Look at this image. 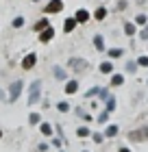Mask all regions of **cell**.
Listing matches in <instances>:
<instances>
[{
	"label": "cell",
	"mask_w": 148,
	"mask_h": 152,
	"mask_svg": "<svg viewBox=\"0 0 148 152\" xmlns=\"http://www.w3.org/2000/svg\"><path fill=\"white\" fill-rule=\"evenodd\" d=\"M87 67H89V63L83 57H72L68 61V70L70 72H74L76 76H81V74H85L87 72Z\"/></svg>",
	"instance_id": "1"
},
{
	"label": "cell",
	"mask_w": 148,
	"mask_h": 152,
	"mask_svg": "<svg viewBox=\"0 0 148 152\" xmlns=\"http://www.w3.org/2000/svg\"><path fill=\"white\" fill-rule=\"evenodd\" d=\"M41 98V80H33L29 85V107H35Z\"/></svg>",
	"instance_id": "2"
},
{
	"label": "cell",
	"mask_w": 148,
	"mask_h": 152,
	"mask_svg": "<svg viewBox=\"0 0 148 152\" xmlns=\"http://www.w3.org/2000/svg\"><path fill=\"white\" fill-rule=\"evenodd\" d=\"M63 9H66V2H63V0H48L44 4V15H57Z\"/></svg>",
	"instance_id": "3"
},
{
	"label": "cell",
	"mask_w": 148,
	"mask_h": 152,
	"mask_svg": "<svg viewBox=\"0 0 148 152\" xmlns=\"http://www.w3.org/2000/svg\"><path fill=\"white\" fill-rule=\"evenodd\" d=\"M37 61H39L37 52H29V54H24V57H22V63H20V67H22V72H31V70H35Z\"/></svg>",
	"instance_id": "4"
},
{
	"label": "cell",
	"mask_w": 148,
	"mask_h": 152,
	"mask_svg": "<svg viewBox=\"0 0 148 152\" xmlns=\"http://www.w3.org/2000/svg\"><path fill=\"white\" fill-rule=\"evenodd\" d=\"M22 89H24V80H13L11 85H9V96H7V100L15 102L20 98V94H22Z\"/></svg>",
	"instance_id": "5"
},
{
	"label": "cell",
	"mask_w": 148,
	"mask_h": 152,
	"mask_svg": "<svg viewBox=\"0 0 148 152\" xmlns=\"http://www.w3.org/2000/svg\"><path fill=\"white\" fill-rule=\"evenodd\" d=\"M148 139V126L144 124V126H139V128H135V130H129V141H146Z\"/></svg>",
	"instance_id": "6"
},
{
	"label": "cell",
	"mask_w": 148,
	"mask_h": 152,
	"mask_svg": "<svg viewBox=\"0 0 148 152\" xmlns=\"http://www.w3.org/2000/svg\"><path fill=\"white\" fill-rule=\"evenodd\" d=\"M79 89H81V80L79 78H68L66 83H63V91H66V96L79 94Z\"/></svg>",
	"instance_id": "7"
},
{
	"label": "cell",
	"mask_w": 148,
	"mask_h": 152,
	"mask_svg": "<svg viewBox=\"0 0 148 152\" xmlns=\"http://www.w3.org/2000/svg\"><path fill=\"white\" fill-rule=\"evenodd\" d=\"M54 35H57V31H54V26L50 24L48 28H44L41 33H37V41H39V44H50V41L54 39Z\"/></svg>",
	"instance_id": "8"
},
{
	"label": "cell",
	"mask_w": 148,
	"mask_h": 152,
	"mask_svg": "<svg viewBox=\"0 0 148 152\" xmlns=\"http://www.w3.org/2000/svg\"><path fill=\"white\" fill-rule=\"evenodd\" d=\"M98 72H100L102 76H111L116 72V61H111V59H105L98 63Z\"/></svg>",
	"instance_id": "9"
},
{
	"label": "cell",
	"mask_w": 148,
	"mask_h": 152,
	"mask_svg": "<svg viewBox=\"0 0 148 152\" xmlns=\"http://www.w3.org/2000/svg\"><path fill=\"white\" fill-rule=\"evenodd\" d=\"M137 24L135 22H133V20H124V22H122V33H124V37H137Z\"/></svg>",
	"instance_id": "10"
},
{
	"label": "cell",
	"mask_w": 148,
	"mask_h": 152,
	"mask_svg": "<svg viewBox=\"0 0 148 152\" xmlns=\"http://www.w3.org/2000/svg\"><path fill=\"white\" fill-rule=\"evenodd\" d=\"M74 20H76L79 24H87L89 20H91V11L85 9V7H79V9L74 11Z\"/></svg>",
	"instance_id": "11"
},
{
	"label": "cell",
	"mask_w": 148,
	"mask_h": 152,
	"mask_svg": "<svg viewBox=\"0 0 148 152\" xmlns=\"http://www.w3.org/2000/svg\"><path fill=\"white\" fill-rule=\"evenodd\" d=\"M124 80H126L124 72H113V74L109 76V87H111V89H118V87L124 85Z\"/></svg>",
	"instance_id": "12"
},
{
	"label": "cell",
	"mask_w": 148,
	"mask_h": 152,
	"mask_svg": "<svg viewBox=\"0 0 148 152\" xmlns=\"http://www.w3.org/2000/svg\"><path fill=\"white\" fill-rule=\"evenodd\" d=\"M107 15H109V9H107L105 4H98L96 9L91 11V20H96V22H105Z\"/></svg>",
	"instance_id": "13"
},
{
	"label": "cell",
	"mask_w": 148,
	"mask_h": 152,
	"mask_svg": "<svg viewBox=\"0 0 148 152\" xmlns=\"http://www.w3.org/2000/svg\"><path fill=\"white\" fill-rule=\"evenodd\" d=\"M91 44H94V48L100 54L107 52V44H105V35H100V33H96V35H91Z\"/></svg>",
	"instance_id": "14"
},
{
	"label": "cell",
	"mask_w": 148,
	"mask_h": 152,
	"mask_svg": "<svg viewBox=\"0 0 148 152\" xmlns=\"http://www.w3.org/2000/svg\"><path fill=\"white\" fill-rule=\"evenodd\" d=\"M52 76H54V80H59V83H66L70 78V74H68V70L63 65H54L52 67Z\"/></svg>",
	"instance_id": "15"
},
{
	"label": "cell",
	"mask_w": 148,
	"mask_h": 152,
	"mask_svg": "<svg viewBox=\"0 0 148 152\" xmlns=\"http://www.w3.org/2000/svg\"><path fill=\"white\" fill-rule=\"evenodd\" d=\"M107 59H111V61H118V59H122L124 57V48L122 46H113V48H107Z\"/></svg>",
	"instance_id": "16"
},
{
	"label": "cell",
	"mask_w": 148,
	"mask_h": 152,
	"mask_svg": "<svg viewBox=\"0 0 148 152\" xmlns=\"http://www.w3.org/2000/svg\"><path fill=\"white\" fill-rule=\"evenodd\" d=\"M76 26H79V22L74 20V15H70V18L63 20V26H61V28H63V33H66V35H70V33L76 31Z\"/></svg>",
	"instance_id": "17"
},
{
	"label": "cell",
	"mask_w": 148,
	"mask_h": 152,
	"mask_svg": "<svg viewBox=\"0 0 148 152\" xmlns=\"http://www.w3.org/2000/svg\"><path fill=\"white\" fill-rule=\"evenodd\" d=\"M48 26H50V20H48V15H41L37 22L33 24V31H35V33H41L44 28H48Z\"/></svg>",
	"instance_id": "18"
},
{
	"label": "cell",
	"mask_w": 148,
	"mask_h": 152,
	"mask_svg": "<svg viewBox=\"0 0 148 152\" xmlns=\"http://www.w3.org/2000/svg\"><path fill=\"white\" fill-rule=\"evenodd\" d=\"M137 70H139V65H137V61H135V59H129V61L124 63V74H133V76H135Z\"/></svg>",
	"instance_id": "19"
},
{
	"label": "cell",
	"mask_w": 148,
	"mask_h": 152,
	"mask_svg": "<svg viewBox=\"0 0 148 152\" xmlns=\"http://www.w3.org/2000/svg\"><path fill=\"white\" fill-rule=\"evenodd\" d=\"M102 104H105V109H107V111H109V113H113V111H116V109H118V98H116V96H113V94H111V96H109V98H107V100H105V102H102Z\"/></svg>",
	"instance_id": "20"
},
{
	"label": "cell",
	"mask_w": 148,
	"mask_h": 152,
	"mask_svg": "<svg viewBox=\"0 0 148 152\" xmlns=\"http://www.w3.org/2000/svg\"><path fill=\"white\" fill-rule=\"evenodd\" d=\"M39 130H41V135H44V137H52V124H48V122H41L39 124Z\"/></svg>",
	"instance_id": "21"
},
{
	"label": "cell",
	"mask_w": 148,
	"mask_h": 152,
	"mask_svg": "<svg viewBox=\"0 0 148 152\" xmlns=\"http://www.w3.org/2000/svg\"><path fill=\"white\" fill-rule=\"evenodd\" d=\"M133 22L137 24V28H142V26L148 24V15H146V13H137V15L133 18Z\"/></svg>",
	"instance_id": "22"
},
{
	"label": "cell",
	"mask_w": 148,
	"mask_h": 152,
	"mask_svg": "<svg viewBox=\"0 0 148 152\" xmlns=\"http://www.w3.org/2000/svg\"><path fill=\"white\" fill-rule=\"evenodd\" d=\"M109 96H111V87L107 85V87H100V91H98L96 98H98V102H105V100L109 98Z\"/></svg>",
	"instance_id": "23"
},
{
	"label": "cell",
	"mask_w": 148,
	"mask_h": 152,
	"mask_svg": "<svg viewBox=\"0 0 148 152\" xmlns=\"http://www.w3.org/2000/svg\"><path fill=\"white\" fill-rule=\"evenodd\" d=\"M118 133H120L118 124H107V128H105V137H116Z\"/></svg>",
	"instance_id": "24"
},
{
	"label": "cell",
	"mask_w": 148,
	"mask_h": 152,
	"mask_svg": "<svg viewBox=\"0 0 148 152\" xmlns=\"http://www.w3.org/2000/svg\"><path fill=\"white\" fill-rule=\"evenodd\" d=\"M109 115H111V113L107 111V109H102V111L98 113V117H96V122H98V124H100V126H102V124H107V122H109Z\"/></svg>",
	"instance_id": "25"
},
{
	"label": "cell",
	"mask_w": 148,
	"mask_h": 152,
	"mask_svg": "<svg viewBox=\"0 0 148 152\" xmlns=\"http://www.w3.org/2000/svg\"><path fill=\"white\" fill-rule=\"evenodd\" d=\"M98 91H100V85H94V87H89L83 96H85L87 100H91V98H96V96H98Z\"/></svg>",
	"instance_id": "26"
},
{
	"label": "cell",
	"mask_w": 148,
	"mask_h": 152,
	"mask_svg": "<svg viewBox=\"0 0 148 152\" xmlns=\"http://www.w3.org/2000/svg\"><path fill=\"white\" fill-rule=\"evenodd\" d=\"M29 124H31V126H39V124H41V115H39L37 111H33V113L29 115Z\"/></svg>",
	"instance_id": "27"
},
{
	"label": "cell",
	"mask_w": 148,
	"mask_h": 152,
	"mask_svg": "<svg viewBox=\"0 0 148 152\" xmlns=\"http://www.w3.org/2000/svg\"><path fill=\"white\" fill-rule=\"evenodd\" d=\"M70 109H72V104H70L68 100H61V102H57V111H59V113H68Z\"/></svg>",
	"instance_id": "28"
},
{
	"label": "cell",
	"mask_w": 148,
	"mask_h": 152,
	"mask_svg": "<svg viewBox=\"0 0 148 152\" xmlns=\"http://www.w3.org/2000/svg\"><path fill=\"white\" fill-rule=\"evenodd\" d=\"M76 137H81V139H85V137H91V130L87 126H79L76 128Z\"/></svg>",
	"instance_id": "29"
},
{
	"label": "cell",
	"mask_w": 148,
	"mask_h": 152,
	"mask_svg": "<svg viewBox=\"0 0 148 152\" xmlns=\"http://www.w3.org/2000/svg\"><path fill=\"white\" fill-rule=\"evenodd\" d=\"M129 9V0H116V13H122Z\"/></svg>",
	"instance_id": "30"
},
{
	"label": "cell",
	"mask_w": 148,
	"mask_h": 152,
	"mask_svg": "<svg viewBox=\"0 0 148 152\" xmlns=\"http://www.w3.org/2000/svg\"><path fill=\"white\" fill-rule=\"evenodd\" d=\"M24 24H26V18H24V15H18V18H13V22H11V26H13V28H22Z\"/></svg>",
	"instance_id": "31"
},
{
	"label": "cell",
	"mask_w": 148,
	"mask_h": 152,
	"mask_svg": "<svg viewBox=\"0 0 148 152\" xmlns=\"http://www.w3.org/2000/svg\"><path fill=\"white\" fill-rule=\"evenodd\" d=\"M137 37H139V41H148V24L137 31Z\"/></svg>",
	"instance_id": "32"
},
{
	"label": "cell",
	"mask_w": 148,
	"mask_h": 152,
	"mask_svg": "<svg viewBox=\"0 0 148 152\" xmlns=\"http://www.w3.org/2000/svg\"><path fill=\"white\" fill-rule=\"evenodd\" d=\"M139 67H148V54H139V57L135 59Z\"/></svg>",
	"instance_id": "33"
},
{
	"label": "cell",
	"mask_w": 148,
	"mask_h": 152,
	"mask_svg": "<svg viewBox=\"0 0 148 152\" xmlns=\"http://www.w3.org/2000/svg\"><path fill=\"white\" fill-rule=\"evenodd\" d=\"M91 141L94 143H102L105 141V133H91Z\"/></svg>",
	"instance_id": "34"
},
{
	"label": "cell",
	"mask_w": 148,
	"mask_h": 152,
	"mask_svg": "<svg viewBox=\"0 0 148 152\" xmlns=\"http://www.w3.org/2000/svg\"><path fill=\"white\" fill-rule=\"evenodd\" d=\"M61 143H63V139H61V137H57V139H52V146H54V148H61Z\"/></svg>",
	"instance_id": "35"
},
{
	"label": "cell",
	"mask_w": 148,
	"mask_h": 152,
	"mask_svg": "<svg viewBox=\"0 0 148 152\" xmlns=\"http://www.w3.org/2000/svg\"><path fill=\"white\" fill-rule=\"evenodd\" d=\"M83 120H85V122H94V117H91V113L85 111V113H83Z\"/></svg>",
	"instance_id": "36"
},
{
	"label": "cell",
	"mask_w": 148,
	"mask_h": 152,
	"mask_svg": "<svg viewBox=\"0 0 148 152\" xmlns=\"http://www.w3.org/2000/svg\"><path fill=\"white\" fill-rule=\"evenodd\" d=\"M89 109H100V102H98V100H94V102L89 104Z\"/></svg>",
	"instance_id": "37"
},
{
	"label": "cell",
	"mask_w": 148,
	"mask_h": 152,
	"mask_svg": "<svg viewBox=\"0 0 148 152\" xmlns=\"http://www.w3.org/2000/svg\"><path fill=\"white\" fill-rule=\"evenodd\" d=\"M74 113H76V115H79V117H83V113H85V111H83V109H81V107H76V109H74Z\"/></svg>",
	"instance_id": "38"
},
{
	"label": "cell",
	"mask_w": 148,
	"mask_h": 152,
	"mask_svg": "<svg viewBox=\"0 0 148 152\" xmlns=\"http://www.w3.org/2000/svg\"><path fill=\"white\" fill-rule=\"evenodd\" d=\"M48 150V143H39V152H46Z\"/></svg>",
	"instance_id": "39"
},
{
	"label": "cell",
	"mask_w": 148,
	"mask_h": 152,
	"mask_svg": "<svg viewBox=\"0 0 148 152\" xmlns=\"http://www.w3.org/2000/svg\"><path fill=\"white\" fill-rule=\"evenodd\" d=\"M118 152H131V148H126V146H120V148H118Z\"/></svg>",
	"instance_id": "40"
},
{
	"label": "cell",
	"mask_w": 148,
	"mask_h": 152,
	"mask_svg": "<svg viewBox=\"0 0 148 152\" xmlns=\"http://www.w3.org/2000/svg\"><path fill=\"white\" fill-rule=\"evenodd\" d=\"M31 2H41V0H31Z\"/></svg>",
	"instance_id": "41"
},
{
	"label": "cell",
	"mask_w": 148,
	"mask_h": 152,
	"mask_svg": "<svg viewBox=\"0 0 148 152\" xmlns=\"http://www.w3.org/2000/svg\"><path fill=\"white\" fill-rule=\"evenodd\" d=\"M0 139H2V130H0Z\"/></svg>",
	"instance_id": "42"
},
{
	"label": "cell",
	"mask_w": 148,
	"mask_h": 152,
	"mask_svg": "<svg viewBox=\"0 0 148 152\" xmlns=\"http://www.w3.org/2000/svg\"><path fill=\"white\" fill-rule=\"evenodd\" d=\"M146 85H148V78H146Z\"/></svg>",
	"instance_id": "43"
},
{
	"label": "cell",
	"mask_w": 148,
	"mask_h": 152,
	"mask_svg": "<svg viewBox=\"0 0 148 152\" xmlns=\"http://www.w3.org/2000/svg\"><path fill=\"white\" fill-rule=\"evenodd\" d=\"M146 102H148V96H146Z\"/></svg>",
	"instance_id": "44"
},
{
	"label": "cell",
	"mask_w": 148,
	"mask_h": 152,
	"mask_svg": "<svg viewBox=\"0 0 148 152\" xmlns=\"http://www.w3.org/2000/svg\"><path fill=\"white\" fill-rule=\"evenodd\" d=\"M81 152H87V150H81Z\"/></svg>",
	"instance_id": "45"
}]
</instances>
